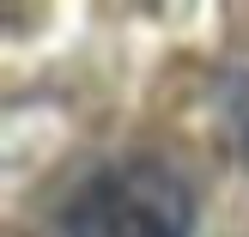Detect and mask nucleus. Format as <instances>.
I'll return each instance as SVG.
<instances>
[{
    "mask_svg": "<svg viewBox=\"0 0 249 237\" xmlns=\"http://www.w3.org/2000/svg\"><path fill=\"white\" fill-rule=\"evenodd\" d=\"M55 237H195V201L164 164L116 158L61 195Z\"/></svg>",
    "mask_w": 249,
    "mask_h": 237,
    "instance_id": "f257e3e1",
    "label": "nucleus"
}]
</instances>
